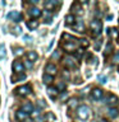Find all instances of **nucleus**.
<instances>
[{"label":"nucleus","mask_w":119,"mask_h":122,"mask_svg":"<svg viewBox=\"0 0 119 122\" xmlns=\"http://www.w3.org/2000/svg\"><path fill=\"white\" fill-rule=\"evenodd\" d=\"M8 18H12L14 22H21L22 20V14L19 11H12L8 14Z\"/></svg>","instance_id":"9b49d317"},{"label":"nucleus","mask_w":119,"mask_h":122,"mask_svg":"<svg viewBox=\"0 0 119 122\" xmlns=\"http://www.w3.org/2000/svg\"><path fill=\"white\" fill-rule=\"evenodd\" d=\"M26 78L27 76L26 75H19V76H17V78H12V80H13V83H17V81H23V80H26Z\"/></svg>","instance_id":"cd10ccee"},{"label":"nucleus","mask_w":119,"mask_h":122,"mask_svg":"<svg viewBox=\"0 0 119 122\" xmlns=\"http://www.w3.org/2000/svg\"><path fill=\"white\" fill-rule=\"evenodd\" d=\"M78 3H79V4H87L88 0H78Z\"/></svg>","instance_id":"79ce46f5"},{"label":"nucleus","mask_w":119,"mask_h":122,"mask_svg":"<svg viewBox=\"0 0 119 122\" xmlns=\"http://www.w3.org/2000/svg\"><path fill=\"white\" fill-rule=\"evenodd\" d=\"M74 30H77V32H79V33H83L84 32V24H83V22L81 20V19H77V22H76V24H74Z\"/></svg>","instance_id":"9d476101"},{"label":"nucleus","mask_w":119,"mask_h":122,"mask_svg":"<svg viewBox=\"0 0 119 122\" xmlns=\"http://www.w3.org/2000/svg\"><path fill=\"white\" fill-rule=\"evenodd\" d=\"M111 51H113V45H111V43H107L106 47H105V51H104V56L106 57L109 53H111Z\"/></svg>","instance_id":"bb28decb"},{"label":"nucleus","mask_w":119,"mask_h":122,"mask_svg":"<svg viewBox=\"0 0 119 122\" xmlns=\"http://www.w3.org/2000/svg\"><path fill=\"white\" fill-rule=\"evenodd\" d=\"M53 79H54V76L49 75V74H45L44 78H42V80H44V84H46V85H50V84L53 83Z\"/></svg>","instance_id":"412c9836"},{"label":"nucleus","mask_w":119,"mask_h":122,"mask_svg":"<svg viewBox=\"0 0 119 122\" xmlns=\"http://www.w3.org/2000/svg\"><path fill=\"white\" fill-rule=\"evenodd\" d=\"M73 23H76V18H74V15H72V14H68L67 17H65V24H68V25H72Z\"/></svg>","instance_id":"6ab92c4d"},{"label":"nucleus","mask_w":119,"mask_h":122,"mask_svg":"<svg viewBox=\"0 0 119 122\" xmlns=\"http://www.w3.org/2000/svg\"><path fill=\"white\" fill-rule=\"evenodd\" d=\"M28 116H30V114L26 113V112H23L22 109H19V111L15 112V118H17L18 121H24V120H27V117H28Z\"/></svg>","instance_id":"f8f14e48"},{"label":"nucleus","mask_w":119,"mask_h":122,"mask_svg":"<svg viewBox=\"0 0 119 122\" xmlns=\"http://www.w3.org/2000/svg\"><path fill=\"white\" fill-rule=\"evenodd\" d=\"M99 80H100V83H101V84H105L107 81V78L105 75H99Z\"/></svg>","instance_id":"72a5a7b5"},{"label":"nucleus","mask_w":119,"mask_h":122,"mask_svg":"<svg viewBox=\"0 0 119 122\" xmlns=\"http://www.w3.org/2000/svg\"><path fill=\"white\" fill-rule=\"evenodd\" d=\"M111 61H113V62H119V52H117V55H114Z\"/></svg>","instance_id":"e433bc0d"},{"label":"nucleus","mask_w":119,"mask_h":122,"mask_svg":"<svg viewBox=\"0 0 119 122\" xmlns=\"http://www.w3.org/2000/svg\"><path fill=\"white\" fill-rule=\"evenodd\" d=\"M107 33H109V36L111 38H118V30L114 29V28H109L107 29Z\"/></svg>","instance_id":"393cba45"},{"label":"nucleus","mask_w":119,"mask_h":122,"mask_svg":"<svg viewBox=\"0 0 119 122\" xmlns=\"http://www.w3.org/2000/svg\"><path fill=\"white\" fill-rule=\"evenodd\" d=\"M107 116L110 118H117L119 116V111L115 108V107H109V108H107Z\"/></svg>","instance_id":"ddd939ff"},{"label":"nucleus","mask_w":119,"mask_h":122,"mask_svg":"<svg viewBox=\"0 0 119 122\" xmlns=\"http://www.w3.org/2000/svg\"><path fill=\"white\" fill-rule=\"evenodd\" d=\"M118 102H119V99H118L117 95H114V94H107L106 98H105V103H106V104L109 106V107L117 106Z\"/></svg>","instance_id":"20e7f679"},{"label":"nucleus","mask_w":119,"mask_h":122,"mask_svg":"<svg viewBox=\"0 0 119 122\" xmlns=\"http://www.w3.org/2000/svg\"><path fill=\"white\" fill-rule=\"evenodd\" d=\"M77 117L79 118V120H82V121H86L88 117H90V114H91V111L90 108L86 106V104H81L78 106V108H77Z\"/></svg>","instance_id":"f257e3e1"},{"label":"nucleus","mask_w":119,"mask_h":122,"mask_svg":"<svg viewBox=\"0 0 119 122\" xmlns=\"http://www.w3.org/2000/svg\"><path fill=\"white\" fill-rule=\"evenodd\" d=\"M104 97V90L100 89V88H95L92 90V99L94 101H101Z\"/></svg>","instance_id":"423d86ee"},{"label":"nucleus","mask_w":119,"mask_h":122,"mask_svg":"<svg viewBox=\"0 0 119 122\" xmlns=\"http://www.w3.org/2000/svg\"><path fill=\"white\" fill-rule=\"evenodd\" d=\"M58 90L56 88H51V86H49L48 88V94H49V97L51 98V99H55L58 97Z\"/></svg>","instance_id":"4468645a"},{"label":"nucleus","mask_w":119,"mask_h":122,"mask_svg":"<svg viewBox=\"0 0 119 122\" xmlns=\"http://www.w3.org/2000/svg\"><path fill=\"white\" fill-rule=\"evenodd\" d=\"M90 28H91L92 36H94V37H99L100 34H101V30H102V23H101V20H99V19L92 20L91 24H90Z\"/></svg>","instance_id":"f03ea898"},{"label":"nucleus","mask_w":119,"mask_h":122,"mask_svg":"<svg viewBox=\"0 0 119 122\" xmlns=\"http://www.w3.org/2000/svg\"><path fill=\"white\" fill-rule=\"evenodd\" d=\"M64 50L67 52H73L77 50V45L74 43V42H72V43H65L64 45Z\"/></svg>","instance_id":"dca6fc26"},{"label":"nucleus","mask_w":119,"mask_h":122,"mask_svg":"<svg viewBox=\"0 0 119 122\" xmlns=\"http://www.w3.org/2000/svg\"><path fill=\"white\" fill-rule=\"evenodd\" d=\"M118 71H119V67H118Z\"/></svg>","instance_id":"a18cd8bd"},{"label":"nucleus","mask_w":119,"mask_h":122,"mask_svg":"<svg viewBox=\"0 0 119 122\" xmlns=\"http://www.w3.org/2000/svg\"><path fill=\"white\" fill-rule=\"evenodd\" d=\"M23 112H26V113H28V114H32L33 112V106H32V103H30V102H26V103H23L22 104V108H21Z\"/></svg>","instance_id":"6e6552de"},{"label":"nucleus","mask_w":119,"mask_h":122,"mask_svg":"<svg viewBox=\"0 0 119 122\" xmlns=\"http://www.w3.org/2000/svg\"><path fill=\"white\" fill-rule=\"evenodd\" d=\"M14 93L17 95H21V97H26V95H30L32 93V88H31V85H22V86H18L14 90Z\"/></svg>","instance_id":"7ed1b4c3"},{"label":"nucleus","mask_w":119,"mask_h":122,"mask_svg":"<svg viewBox=\"0 0 119 122\" xmlns=\"http://www.w3.org/2000/svg\"><path fill=\"white\" fill-rule=\"evenodd\" d=\"M26 65H27V67H32V62H31L30 60H27V61H26Z\"/></svg>","instance_id":"ea45409f"},{"label":"nucleus","mask_w":119,"mask_h":122,"mask_svg":"<svg viewBox=\"0 0 119 122\" xmlns=\"http://www.w3.org/2000/svg\"><path fill=\"white\" fill-rule=\"evenodd\" d=\"M100 122H106V121H104V120H102V121H100Z\"/></svg>","instance_id":"c03bdc74"},{"label":"nucleus","mask_w":119,"mask_h":122,"mask_svg":"<svg viewBox=\"0 0 119 122\" xmlns=\"http://www.w3.org/2000/svg\"><path fill=\"white\" fill-rule=\"evenodd\" d=\"M79 43H81L82 47H87V46L90 45V42H88L87 40H79Z\"/></svg>","instance_id":"f704fd0d"},{"label":"nucleus","mask_w":119,"mask_h":122,"mask_svg":"<svg viewBox=\"0 0 119 122\" xmlns=\"http://www.w3.org/2000/svg\"><path fill=\"white\" fill-rule=\"evenodd\" d=\"M101 42H102V40H97V42L95 43V50L96 51H99L100 47H101Z\"/></svg>","instance_id":"c9c22d12"},{"label":"nucleus","mask_w":119,"mask_h":122,"mask_svg":"<svg viewBox=\"0 0 119 122\" xmlns=\"http://www.w3.org/2000/svg\"><path fill=\"white\" fill-rule=\"evenodd\" d=\"M27 59H28L31 62H35L37 59H38V55H37V52H35V51H30L28 53H27Z\"/></svg>","instance_id":"f3484780"},{"label":"nucleus","mask_w":119,"mask_h":122,"mask_svg":"<svg viewBox=\"0 0 119 122\" xmlns=\"http://www.w3.org/2000/svg\"><path fill=\"white\" fill-rule=\"evenodd\" d=\"M51 1H53V4H54L55 6H59L60 4H61V1H63V0H51Z\"/></svg>","instance_id":"58836bf2"},{"label":"nucleus","mask_w":119,"mask_h":122,"mask_svg":"<svg viewBox=\"0 0 119 122\" xmlns=\"http://www.w3.org/2000/svg\"><path fill=\"white\" fill-rule=\"evenodd\" d=\"M61 57V52L60 50H55L53 53H51V60H59Z\"/></svg>","instance_id":"b1692460"},{"label":"nucleus","mask_w":119,"mask_h":122,"mask_svg":"<svg viewBox=\"0 0 119 122\" xmlns=\"http://www.w3.org/2000/svg\"><path fill=\"white\" fill-rule=\"evenodd\" d=\"M63 62H64L65 66L69 67V69H73V67L76 66V60L73 59V57H71V56H67V57H65Z\"/></svg>","instance_id":"1a4fd4ad"},{"label":"nucleus","mask_w":119,"mask_h":122,"mask_svg":"<svg viewBox=\"0 0 119 122\" xmlns=\"http://www.w3.org/2000/svg\"><path fill=\"white\" fill-rule=\"evenodd\" d=\"M0 55H1V56H5V47H4L3 45L0 46Z\"/></svg>","instance_id":"4c0bfd02"},{"label":"nucleus","mask_w":119,"mask_h":122,"mask_svg":"<svg viewBox=\"0 0 119 122\" xmlns=\"http://www.w3.org/2000/svg\"><path fill=\"white\" fill-rule=\"evenodd\" d=\"M30 15H31V17H33V18H38L41 15V10L38 9V8L33 6V8H31V9H30Z\"/></svg>","instance_id":"2eb2a0df"},{"label":"nucleus","mask_w":119,"mask_h":122,"mask_svg":"<svg viewBox=\"0 0 119 122\" xmlns=\"http://www.w3.org/2000/svg\"><path fill=\"white\" fill-rule=\"evenodd\" d=\"M45 74H49V75H51V76H54V75H56V72H58V69H56V66L54 64H48L46 65V67H45Z\"/></svg>","instance_id":"0eeeda50"},{"label":"nucleus","mask_w":119,"mask_h":122,"mask_svg":"<svg viewBox=\"0 0 119 122\" xmlns=\"http://www.w3.org/2000/svg\"><path fill=\"white\" fill-rule=\"evenodd\" d=\"M61 38H63V40H67V43H72L73 41H77V40H74V37L71 36L69 33H63L61 34Z\"/></svg>","instance_id":"aec40b11"},{"label":"nucleus","mask_w":119,"mask_h":122,"mask_svg":"<svg viewBox=\"0 0 119 122\" xmlns=\"http://www.w3.org/2000/svg\"><path fill=\"white\" fill-rule=\"evenodd\" d=\"M44 5H45V9H46V10H51V9H54V8H55V5L53 4L51 0H46Z\"/></svg>","instance_id":"a878e982"},{"label":"nucleus","mask_w":119,"mask_h":122,"mask_svg":"<svg viewBox=\"0 0 119 122\" xmlns=\"http://www.w3.org/2000/svg\"><path fill=\"white\" fill-rule=\"evenodd\" d=\"M82 55H83V48L81 47V48H78V50H77L76 57H77V59H81V57H82Z\"/></svg>","instance_id":"473e14b6"},{"label":"nucleus","mask_w":119,"mask_h":122,"mask_svg":"<svg viewBox=\"0 0 119 122\" xmlns=\"http://www.w3.org/2000/svg\"><path fill=\"white\" fill-rule=\"evenodd\" d=\"M44 17H45V22H46V24H51V22H53V18H51V14H50L48 10H45V13H44Z\"/></svg>","instance_id":"5701e85b"},{"label":"nucleus","mask_w":119,"mask_h":122,"mask_svg":"<svg viewBox=\"0 0 119 122\" xmlns=\"http://www.w3.org/2000/svg\"><path fill=\"white\" fill-rule=\"evenodd\" d=\"M13 53H14L15 56H21V55H23V48H21V47L15 48L14 51H13Z\"/></svg>","instance_id":"2f4dec72"},{"label":"nucleus","mask_w":119,"mask_h":122,"mask_svg":"<svg viewBox=\"0 0 119 122\" xmlns=\"http://www.w3.org/2000/svg\"><path fill=\"white\" fill-rule=\"evenodd\" d=\"M32 116H33V117H36V118H37V117H40V116H41V109H40V108H35V109H33V112H32Z\"/></svg>","instance_id":"7c9ffc66"},{"label":"nucleus","mask_w":119,"mask_h":122,"mask_svg":"<svg viewBox=\"0 0 119 122\" xmlns=\"http://www.w3.org/2000/svg\"><path fill=\"white\" fill-rule=\"evenodd\" d=\"M27 27H28L30 29H36L37 27H38V22L37 20H28L27 22Z\"/></svg>","instance_id":"4be33fe9"},{"label":"nucleus","mask_w":119,"mask_h":122,"mask_svg":"<svg viewBox=\"0 0 119 122\" xmlns=\"http://www.w3.org/2000/svg\"><path fill=\"white\" fill-rule=\"evenodd\" d=\"M28 1H30L31 4H36V3H38V0H28Z\"/></svg>","instance_id":"37998d69"},{"label":"nucleus","mask_w":119,"mask_h":122,"mask_svg":"<svg viewBox=\"0 0 119 122\" xmlns=\"http://www.w3.org/2000/svg\"><path fill=\"white\" fill-rule=\"evenodd\" d=\"M12 67H13V71H15L17 74H22V72L24 71V65H23V62H22V61H19V60L13 61Z\"/></svg>","instance_id":"39448f33"},{"label":"nucleus","mask_w":119,"mask_h":122,"mask_svg":"<svg viewBox=\"0 0 119 122\" xmlns=\"http://www.w3.org/2000/svg\"><path fill=\"white\" fill-rule=\"evenodd\" d=\"M63 76H64V78H67V79H68V78H69V74H68V71H65V70H64V72H63Z\"/></svg>","instance_id":"a19ab883"},{"label":"nucleus","mask_w":119,"mask_h":122,"mask_svg":"<svg viewBox=\"0 0 119 122\" xmlns=\"http://www.w3.org/2000/svg\"><path fill=\"white\" fill-rule=\"evenodd\" d=\"M78 106V101H77L76 98H72V99H69V102H68V107L71 109H76V107ZM78 108V107H77Z\"/></svg>","instance_id":"a211bd4d"},{"label":"nucleus","mask_w":119,"mask_h":122,"mask_svg":"<svg viewBox=\"0 0 119 122\" xmlns=\"http://www.w3.org/2000/svg\"><path fill=\"white\" fill-rule=\"evenodd\" d=\"M56 89L59 90V92H63V90H65V84L63 83V81H59L56 84Z\"/></svg>","instance_id":"c756f323"},{"label":"nucleus","mask_w":119,"mask_h":122,"mask_svg":"<svg viewBox=\"0 0 119 122\" xmlns=\"http://www.w3.org/2000/svg\"><path fill=\"white\" fill-rule=\"evenodd\" d=\"M73 9H74L73 11H76L78 15H82L83 14V10H82V8H81L79 5H73Z\"/></svg>","instance_id":"c85d7f7f"}]
</instances>
